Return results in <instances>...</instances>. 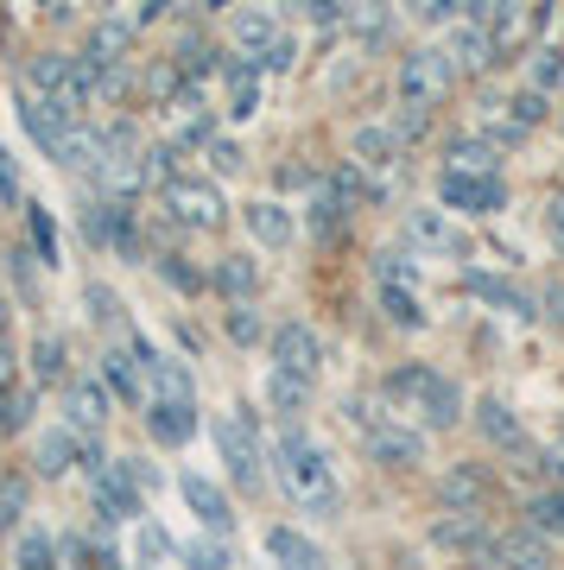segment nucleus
I'll return each instance as SVG.
<instances>
[{"instance_id":"6e6d98bb","label":"nucleus","mask_w":564,"mask_h":570,"mask_svg":"<svg viewBox=\"0 0 564 570\" xmlns=\"http://www.w3.org/2000/svg\"><path fill=\"white\" fill-rule=\"evenodd\" d=\"M0 431H7V393H0Z\"/></svg>"},{"instance_id":"5701e85b","label":"nucleus","mask_w":564,"mask_h":570,"mask_svg":"<svg viewBox=\"0 0 564 570\" xmlns=\"http://www.w3.org/2000/svg\"><path fill=\"white\" fill-rule=\"evenodd\" d=\"M476 431H483L495 450H526V425L521 412L507 406L502 393H488V400H476Z\"/></svg>"},{"instance_id":"4d7b16f0","label":"nucleus","mask_w":564,"mask_h":570,"mask_svg":"<svg viewBox=\"0 0 564 570\" xmlns=\"http://www.w3.org/2000/svg\"><path fill=\"white\" fill-rule=\"evenodd\" d=\"M108 570H127V564H108Z\"/></svg>"},{"instance_id":"a211bd4d","label":"nucleus","mask_w":564,"mask_h":570,"mask_svg":"<svg viewBox=\"0 0 564 570\" xmlns=\"http://www.w3.org/2000/svg\"><path fill=\"white\" fill-rule=\"evenodd\" d=\"M146 406H197L191 367L172 362V355H153V362H146Z\"/></svg>"},{"instance_id":"20e7f679","label":"nucleus","mask_w":564,"mask_h":570,"mask_svg":"<svg viewBox=\"0 0 564 570\" xmlns=\"http://www.w3.org/2000/svg\"><path fill=\"white\" fill-rule=\"evenodd\" d=\"M400 108L412 115V121H431V108L450 102V89H457V70H450V58H444V45H412L400 58Z\"/></svg>"},{"instance_id":"de8ad7c7","label":"nucleus","mask_w":564,"mask_h":570,"mask_svg":"<svg viewBox=\"0 0 564 570\" xmlns=\"http://www.w3.org/2000/svg\"><path fill=\"white\" fill-rule=\"evenodd\" d=\"M159 273H165L172 285H178V292H197V285H203V273H191V266H184L178 254H159Z\"/></svg>"},{"instance_id":"bb28decb","label":"nucleus","mask_w":564,"mask_h":570,"mask_svg":"<svg viewBox=\"0 0 564 570\" xmlns=\"http://www.w3.org/2000/svg\"><path fill=\"white\" fill-rule=\"evenodd\" d=\"M438 494H444V508L450 513H483L488 508V475L464 463V469H450V475L438 482Z\"/></svg>"},{"instance_id":"f8f14e48","label":"nucleus","mask_w":564,"mask_h":570,"mask_svg":"<svg viewBox=\"0 0 564 570\" xmlns=\"http://www.w3.org/2000/svg\"><path fill=\"white\" fill-rule=\"evenodd\" d=\"M178 494H184V508L203 520V532H210V539H228V532H235V508H228L222 482H210V475H197V469H184Z\"/></svg>"},{"instance_id":"a878e982","label":"nucleus","mask_w":564,"mask_h":570,"mask_svg":"<svg viewBox=\"0 0 564 570\" xmlns=\"http://www.w3.org/2000/svg\"><path fill=\"white\" fill-rule=\"evenodd\" d=\"M210 279H216V292L228 305H247V298L261 292V266H254V254H222Z\"/></svg>"},{"instance_id":"cd10ccee","label":"nucleus","mask_w":564,"mask_h":570,"mask_svg":"<svg viewBox=\"0 0 564 570\" xmlns=\"http://www.w3.org/2000/svg\"><path fill=\"white\" fill-rule=\"evenodd\" d=\"M146 431H153V444L178 450L197 438V406H146Z\"/></svg>"},{"instance_id":"3c124183","label":"nucleus","mask_w":564,"mask_h":570,"mask_svg":"<svg viewBox=\"0 0 564 570\" xmlns=\"http://www.w3.org/2000/svg\"><path fill=\"white\" fill-rule=\"evenodd\" d=\"M292 58H299V45H292V39H280L273 51H266V63H261V70H292Z\"/></svg>"},{"instance_id":"dca6fc26","label":"nucleus","mask_w":564,"mask_h":570,"mask_svg":"<svg viewBox=\"0 0 564 570\" xmlns=\"http://www.w3.org/2000/svg\"><path fill=\"white\" fill-rule=\"evenodd\" d=\"M400 146H406L400 127H356V140H349V165L387 178V171H400Z\"/></svg>"},{"instance_id":"2eb2a0df","label":"nucleus","mask_w":564,"mask_h":570,"mask_svg":"<svg viewBox=\"0 0 564 570\" xmlns=\"http://www.w3.org/2000/svg\"><path fill=\"white\" fill-rule=\"evenodd\" d=\"M134 39H140V26L127 20V13H108V20L89 26V45H82V58L96 63V70H121L127 51H134Z\"/></svg>"},{"instance_id":"79ce46f5","label":"nucleus","mask_w":564,"mask_h":570,"mask_svg":"<svg viewBox=\"0 0 564 570\" xmlns=\"http://www.w3.org/2000/svg\"><path fill=\"white\" fill-rule=\"evenodd\" d=\"M222 330H228V343H261V311L254 305H228V317H222Z\"/></svg>"},{"instance_id":"e433bc0d","label":"nucleus","mask_w":564,"mask_h":570,"mask_svg":"<svg viewBox=\"0 0 564 570\" xmlns=\"http://www.w3.org/2000/svg\"><path fill=\"white\" fill-rule=\"evenodd\" d=\"M26 235H32V247H39L45 266H58V223H51V209H26Z\"/></svg>"},{"instance_id":"864d4df0","label":"nucleus","mask_w":564,"mask_h":570,"mask_svg":"<svg viewBox=\"0 0 564 570\" xmlns=\"http://www.w3.org/2000/svg\"><path fill=\"white\" fill-rule=\"evenodd\" d=\"M7 381H13V348H7V336H0V393H7Z\"/></svg>"},{"instance_id":"603ef678","label":"nucleus","mask_w":564,"mask_h":570,"mask_svg":"<svg viewBox=\"0 0 564 570\" xmlns=\"http://www.w3.org/2000/svg\"><path fill=\"white\" fill-rule=\"evenodd\" d=\"M545 228L564 242V197H552V209H545Z\"/></svg>"},{"instance_id":"58836bf2","label":"nucleus","mask_w":564,"mask_h":570,"mask_svg":"<svg viewBox=\"0 0 564 570\" xmlns=\"http://www.w3.org/2000/svg\"><path fill=\"white\" fill-rule=\"evenodd\" d=\"M533 70H526V82H533V96H552V89H558L564 82V51H552V45H545V51H533Z\"/></svg>"},{"instance_id":"4c0bfd02","label":"nucleus","mask_w":564,"mask_h":570,"mask_svg":"<svg viewBox=\"0 0 564 570\" xmlns=\"http://www.w3.org/2000/svg\"><path fill=\"white\" fill-rule=\"evenodd\" d=\"M381 305H387V317L400 330H425V311H419V298L406 292V285H381Z\"/></svg>"},{"instance_id":"393cba45","label":"nucleus","mask_w":564,"mask_h":570,"mask_svg":"<svg viewBox=\"0 0 564 570\" xmlns=\"http://www.w3.org/2000/svg\"><path fill=\"white\" fill-rule=\"evenodd\" d=\"M242 216H247V235H254L261 247H292V235H299V223H292V209H285V204H273V197H261V204H247Z\"/></svg>"},{"instance_id":"4be33fe9","label":"nucleus","mask_w":564,"mask_h":570,"mask_svg":"<svg viewBox=\"0 0 564 570\" xmlns=\"http://www.w3.org/2000/svg\"><path fill=\"white\" fill-rule=\"evenodd\" d=\"M70 463H82V438H77V431H70V425L39 431V444H32V469H39L45 482L70 475Z\"/></svg>"},{"instance_id":"423d86ee","label":"nucleus","mask_w":564,"mask_h":570,"mask_svg":"<svg viewBox=\"0 0 564 570\" xmlns=\"http://www.w3.org/2000/svg\"><path fill=\"white\" fill-rule=\"evenodd\" d=\"M159 197H165V216L178 228H191V235H210V228H222V216H228V204H222V190L210 178H172Z\"/></svg>"},{"instance_id":"c03bdc74","label":"nucleus","mask_w":564,"mask_h":570,"mask_svg":"<svg viewBox=\"0 0 564 570\" xmlns=\"http://www.w3.org/2000/svg\"><path fill=\"white\" fill-rule=\"evenodd\" d=\"M7 261H13V279H20L26 305H39V261H32V247H13Z\"/></svg>"},{"instance_id":"ddd939ff","label":"nucleus","mask_w":564,"mask_h":570,"mask_svg":"<svg viewBox=\"0 0 564 570\" xmlns=\"http://www.w3.org/2000/svg\"><path fill=\"white\" fill-rule=\"evenodd\" d=\"M64 425L77 431L82 444L101 438V425H108V387H101V374H77L64 387Z\"/></svg>"},{"instance_id":"09e8293b","label":"nucleus","mask_w":564,"mask_h":570,"mask_svg":"<svg viewBox=\"0 0 564 570\" xmlns=\"http://www.w3.org/2000/svg\"><path fill=\"white\" fill-rule=\"evenodd\" d=\"M32 406H39V393H7V431L32 425Z\"/></svg>"},{"instance_id":"9b49d317","label":"nucleus","mask_w":564,"mask_h":570,"mask_svg":"<svg viewBox=\"0 0 564 570\" xmlns=\"http://www.w3.org/2000/svg\"><path fill=\"white\" fill-rule=\"evenodd\" d=\"M89 501H96L101 520H140V513H146V494L127 482L121 456H115V463H101V469H89Z\"/></svg>"},{"instance_id":"49530a36","label":"nucleus","mask_w":564,"mask_h":570,"mask_svg":"<svg viewBox=\"0 0 564 570\" xmlns=\"http://www.w3.org/2000/svg\"><path fill=\"white\" fill-rule=\"evenodd\" d=\"M159 558H172V539L153 520H140V570H159Z\"/></svg>"},{"instance_id":"aec40b11","label":"nucleus","mask_w":564,"mask_h":570,"mask_svg":"<svg viewBox=\"0 0 564 570\" xmlns=\"http://www.w3.org/2000/svg\"><path fill=\"white\" fill-rule=\"evenodd\" d=\"M266 551H273V564L280 570H337L330 564V551L318 539H304L299 527H266Z\"/></svg>"},{"instance_id":"a18cd8bd","label":"nucleus","mask_w":564,"mask_h":570,"mask_svg":"<svg viewBox=\"0 0 564 570\" xmlns=\"http://www.w3.org/2000/svg\"><path fill=\"white\" fill-rule=\"evenodd\" d=\"M203 153H210V171H216V178H235V171H242V146L222 140V134H216L210 146H203Z\"/></svg>"},{"instance_id":"ea45409f","label":"nucleus","mask_w":564,"mask_h":570,"mask_svg":"<svg viewBox=\"0 0 564 570\" xmlns=\"http://www.w3.org/2000/svg\"><path fill=\"white\" fill-rule=\"evenodd\" d=\"M184 564L191 570H228L235 558H228V539H191V546H184Z\"/></svg>"},{"instance_id":"2f4dec72","label":"nucleus","mask_w":564,"mask_h":570,"mask_svg":"<svg viewBox=\"0 0 564 570\" xmlns=\"http://www.w3.org/2000/svg\"><path fill=\"white\" fill-rule=\"evenodd\" d=\"M13 564L20 570H58V539L45 527H20V539H13Z\"/></svg>"},{"instance_id":"7ed1b4c3","label":"nucleus","mask_w":564,"mask_h":570,"mask_svg":"<svg viewBox=\"0 0 564 570\" xmlns=\"http://www.w3.org/2000/svg\"><path fill=\"white\" fill-rule=\"evenodd\" d=\"M343 412H349V425L362 431L368 456L381 469H419L425 463V431L406 425L393 406H381V400H349Z\"/></svg>"},{"instance_id":"f704fd0d","label":"nucleus","mask_w":564,"mask_h":570,"mask_svg":"<svg viewBox=\"0 0 564 570\" xmlns=\"http://www.w3.org/2000/svg\"><path fill=\"white\" fill-rule=\"evenodd\" d=\"M375 273H381V285H406V292H412V279H419V254H412V247H381V254H375Z\"/></svg>"},{"instance_id":"c85d7f7f","label":"nucleus","mask_w":564,"mask_h":570,"mask_svg":"<svg viewBox=\"0 0 564 570\" xmlns=\"http://www.w3.org/2000/svg\"><path fill=\"white\" fill-rule=\"evenodd\" d=\"M228 115L235 121H254L261 115V63H247V58L228 63Z\"/></svg>"},{"instance_id":"0eeeda50","label":"nucleus","mask_w":564,"mask_h":570,"mask_svg":"<svg viewBox=\"0 0 564 570\" xmlns=\"http://www.w3.org/2000/svg\"><path fill=\"white\" fill-rule=\"evenodd\" d=\"M406 247H412V254H444V261H457V254H469V235L450 209L419 204V209H406Z\"/></svg>"},{"instance_id":"f3484780","label":"nucleus","mask_w":564,"mask_h":570,"mask_svg":"<svg viewBox=\"0 0 564 570\" xmlns=\"http://www.w3.org/2000/svg\"><path fill=\"white\" fill-rule=\"evenodd\" d=\"M444 58H450V70L464 82V77H483L488 63H495V45H488V32L464 13V20L450 26V39H444Z\"/></svg>"},{"instance_id":"473e14b6","label":"nucleus","mask_w":564,"mask_h":570,"mask_svg":"<svg viewBox=\"0 0 564 570\" xmlns=\"http://www.w3.org/2000/svg\"><path fill=\"white\" fill-rule=\"evenodd\" d=\"M526 527L545 532V539H552V532L564 539V489H539V494H533V501H526Z\"/></svg>"},{"instance_id":"72a5a7b5","label":"nucleus","mask_w":564,"mask_h":570,"mask_svg":"<svg viewBox=\"0 0 564 570\" xmlns=\"http://www.w3.org/2000/svg\"><path fill=\"white\" fill-rule=\"evenodd\" d=\"M32 381H39V387H70V374H64V336H39V343H32Z\"/></svg>"},{"instance_id":"39448f33","label":"nucleus","mask_w":564,"mask_h":570,"mask_svg":"<svg viewBox=\"0 0 564 570\" xmlns=\"http://www.w3.org/2000/svg\"><path fill=\"white\" fill-rule=\"evenodd\" d=\"M216 450H222V463H228V475H235V489H242V494H261V482H266L261 419H254L247 406L216 412Z\"/></svg>"},{"instance_id":"a19ab883","label":"nucleus","mask_w":564,"mask_h":570,"mask_svg":"<svg viewBox=\"0 0 564 570\" xmlns=\"http://www.w3.org/2000/svg\"><path fill=\"white\" fill-rule=\"evenodd\" d=\"M469 292H476V298H488V305H502V311H526L521 292H514L507 279H488V273H469Z\"/></svg>"},{"instance_id":"6ab92c4d","label":"nucleus","mask_w":564,"mask_h":570,"mask_svg":"<svg viewBox=\"0 0 564 570\" xmlns=\"http://www.w3.org/2000/svg\"><path fill=\"white\" fill-rule=\"evenodd\" d=\"M228 39H235V51H242L247 63H266V51H273L285 32L266 7H242V13H228Z\"/></svg>"},{"instance_id":"5fc2aeb1","label":"nucleus","mask_w":564,"mask_h":570,"mask_svg":"<svg viewBox=\"0 0 564 570\" xmlns=\"http://www.w3.org/2000/svg\"><path fill=\"white\" fill-rule=\"evenodd\" d=\"M7 324H13V305H7V292H0V336H7Z\"/></svg>"},{"instance_id":"412c9836","label":"nucleus","mask_w":564,"mask_h":570,"mask_svg":"<svg viewBox=\"0 0 564 570\" xmlns=\"http://www.w3.org/2000/svg\"><path fill=\"white\" fill-rule=\"evenodd\" d=\"M444 171H464V178H502V146L488 134H464V140L444 146Z\"/></svg>"},{"instance_id":"4468645a","label":"nucleus","mask_w":564,"mask_h":570,"mask_svg":"<svg viewBox=\"0 0 564 570\" xmlns=\"http://www.w3.org/2000/svg\"><path fill=\"white\" fill-rule=\"evenodd\" d=\"M469 20L488 32V45H495V58H514L526 39H533V26H539V7H476Z\"/></svg>"},{"instance_id":"f257e3e1","label":"nucleus","mask_w":564,"mask_h":570,"mask_svg":"<svg viewBox=\"0 0 564 570\" xmlns=\"http://www.w3.org/2000/svg\"><path fill=\"white\" fill-rule=\"evenodd\" d=\"M266 463H273L285 501H292L299 513H311V520H337V513H343V482H337V463L323 456V444L311 438V431L280 425V431H273V444H266Z\"/></svg>"},{"instance_id":"6e6552de","label":"nucleus","mask_w":564,"mask_h":570,"mask_svg":"<svg viewBox=\"0 0 564 570\" xmlns=\"http://www.w3.org/2000/svg\"><path fill=\"white\" fill-rule=\"evenodd\" d=\"M266 348H273V374H292V381H311V387H318L323 343H318V330H311V324H299V317H292V324H280Z\"/></svg>"},{"instance_id":"1a4fd4ad","label":"nucleus","mask_w":564,"mask_h":570,"mask_svg":"<svg viewBox=\"0 0 564 570\" xmlns=\"http://www.w3.org/2000/svg\"><path fill=\"white\" fill-rule=\"evenodd\" d=\"M488 570H558V551H552V539L533 527H507L495 532V546H488L483 558Z\"/></svg>"},{"instance_id":"7c9ffc66","label":"nucleus","mask_w":564,"mask_h":570,"mask_svg":"<svg viewBox=\"0 0 564 570\" xmlns=\"http://www.w3.org/2000/svg\"><path fill=\"white\" fill-rule=\"evenodd\" d=\"M266 406L280 412V425H299V412L311 406V381H292V374H266Z\"/></svg>"},{"instance_id":"b1692460","label":"nucleus","mask_w":564,"mask_h":570,"mask_svg":"<svg viewBox=\"0 0 564 570\" xmlns=\"http://www.w3.org/2000/svg\"><path fill=\"white\" fill-rule=\"evenodd\" d=\"M431 539L444 551H476V558H488V546H495V532H488L483 513H444L438 527H431Z\"/></svg>"},{"instance_id":"9d476101","label":"nucleus","mask_w":564,"mask_h":570,"mask_svg":"<svg viewBox=\"0 0 564 570\" xmlns=\"http://www.w3.org/2000/svg\"><path fill=\"white\" fill-rule=\"evenodd\" d=\"M507 204L502 178H464V171H438V209L450 216H495Z\"/></svg>"},{"instance_id":"f03ea898","label":"nucleus","mask_w":564,"mask_h":570,"mask_svg":"<svg viewBox=\"0 0 564 570\" xmlns=\"http://www.w3.org/2000/svg\"><path fill=\"white\" fill-rule=\"evenodd\" d=\"M381 393L393 400V406L419 412L425 431H450L457 419H464V387H457L450 374H438V367H425V362L393 367V374L381 381Z\"/></svg>"},{"instance_id":"37998d69","label":"nucleus","mask_w":564,"mask_h":570,"mask_svg":"<svg viewBox=\"0 0 564 570\" xmlns=\"http://www.w3.org/2000/svg\"><path fill=\"white\" fill-rule=\"evenodd\" d=\"M82 305H89V317H96V324H121V298H115L101 279L82 285Z\"/></svg>"},{"instance_id":"c756f323","label":"nucleus","mask_w":564,"mask_h":570,"mask_svg":"<svg viewBox=\"0 0 564 570\" xmlns=\"http://www.w3.org/2000/svg\"><path fill=\"white\" fill-rule=\"evenodd\" d=\"M101 387H115L121 400H134V406H140V400H146V367L134 362L127 348H108V355H101Z\"/></svg>"},{"instance_id":"8fccbe9b","label":"nucleus","mask_w":564,"mask_h":570,"mask_svg":"<svg viewBox=\"0 0 564 570\" xmlns=\"http://www.w3.org/2000/svg\"><path fill=\"white\" fill-rule=\"evenodd\" d=\"M0 204H20V178H13V159L0 153Z\"/></svg>"},{"instance_id":"c9c22d12","label":"nucleus","mask_w":564,"mask_h":570,"mask_svg":"<svg viewBox=\"0 0 564 570\" xmlns=\"http://www.w3.org/2000/svg\"><path fill=\"white\" fill-rule=\"evenodd\" d=\"M26 527V475H0V532Z\"/></svg>"}]
</instances>
